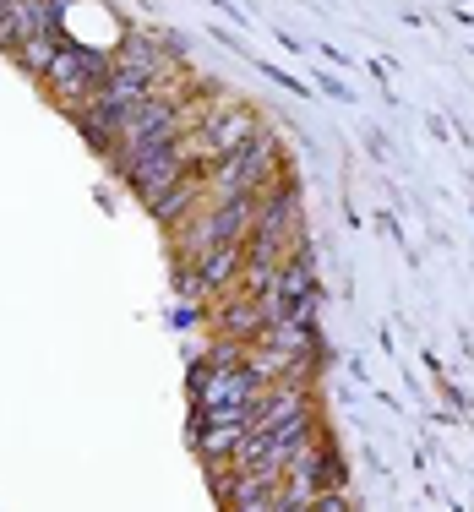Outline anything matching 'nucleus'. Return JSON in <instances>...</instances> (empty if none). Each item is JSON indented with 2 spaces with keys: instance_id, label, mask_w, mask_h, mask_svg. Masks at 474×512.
Masks as SVG:
<instances>
[{
  "instance_id": "1",
  "label": "nucleus",
  "mask_w": 474,
  "mask_h": 512,
  "mask_svg": "<svg viewBox=\"0 0 474 512\" xmlns=\"http://www.w3.org/2000/svg\"><path fill=\"white\" fill-rule=\"evenodd\" d=\"M278 169V153H273V137L267 131H257L251 142H240L235 153H224V158H213V175H208V186H213V202H224V197H257L262 191V180Z\"/></svg>"
},
{
  "instance_id": "2",
  "label": "nucleus",
  "mask_w": 474,
  "mask_h": 512,
  "mask_svg": "<svg viewBox=\"0 0 474 512\" xmlns=\"http://www.w3.org/2000/svg\"><path fill=\"white\" fill-rule=\"evenodd\" d=\"M104 77H109V55L104 50H82V44H66V39L55 44L50 66H44L50 93H55V99H66V104L93 99V93L104 88Z\"/></svg>"
},
{
  "instance_id": "3",
  "label": "nucleus",
  "mask_w": 474,
  "mask_h": 512,
  "mask_svg": "<svg viewBox=\"0 0 474 512\" xmlns=\"http://www.w3.org/2000/svg\"><path fill=\"white\" fill-rule=\"evenodd\" d=\"M39 33H60V6L55 0H11L0 11V50H22Z\"/></svg>"
},
{
  "instance_id": "4",
  "label": "nucleus",
  "mask_w": 474,
  "mask_h": 512,
  "mask_svg": "<svg viewBox=\"0 0 474 512\" xmlns=\"http://www.w3.org/2000/svg\"><path fill=\"white\" fill-rule=\"evenodd\" d=\"M284 425H306V398L295 387H278L267 398H251V420L246 431H284Z\"/></svg>"
},
{
  "instance_id": "5",
  "label": "nucleus",
  "mask_w": 474,
  "mask_h": 512,
  "mask_svg": "<svg viewBox=\"0 0 474 512\" xmlns=\"http://www.w3.org/2000/svg\"><path fill=\"white\" fill-rule=\"evenodd\" d=\"M6 6H11V0H0V11H6Z\"/></svg>"
}]
</instances>
